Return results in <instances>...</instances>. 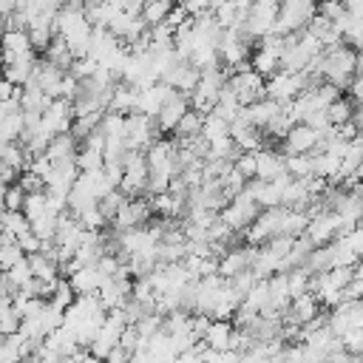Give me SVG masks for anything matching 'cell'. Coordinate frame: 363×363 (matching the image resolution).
<instances>
[{"mask_svg":"<svg viewBox=\"0 0 363 363\" xmlns=\"http://www.w3.org/2000/svg\"><path fill=\"white\" fill-rule=\"evenodd\" d=\"M20 363H43V360H40V357H37V354H28V357H23V360H20Z\"/></svg>","mask_w":363,"mask_h":363,"instance_id":"83f0119b","label":"cell"},{"mask_svg":"<svg viewBox=\"0 0 363 363\" xmlns=\"http://www.w3.org/2000/svg\"><path fill=\"white\" fill-rule=\"evenodd\" d=\"M284 167L292 179H306V176H315L312 170V153H292V156H284Z\"/></svg>","mask_w":363,"mask_h":363,"instance_id":"9a60e30c","label":"cell"},{"mask_svg":"<svg viewBox=\"0 0 363 363\" xmlns=\"http://www.w3.org/2000/svg\"><path fill=\"white\" fill-rule=\"evenodd\" d=\"M17 184L23 187V193H43L45 190V179L37 176V173H31V170H23L17 176Z\"/></svg>","mask_w":363,"mask_h":363,"instance_id":"7402d4cb","label":"cell"},{"mask_svg":"<svg viewBox=\"0 0 363 363\" xmlns=\"http://www.w3.org/2000/svg\"><path fill=\"white\" fill-rule=\"evenodd\" d=\"M17 247L26 252V255H31V252H40V247H43V241L28 230V233H23L20 238H17Z\"/></svg>","mask_w":363,"mask_h":363,"instance_id":"cb8c5ba5","label":"cell"},{"mask_svg":"<svg viewBox=\"0 0 363 363\" xmlns=\"http://www.w3.org/2000/svg\"><path fill=\"white\" fill-rule=\"evenodd\" d=\"M45 210H51V207H48V196H45V190H43V193H26V201H23V216H26L28 221L40 218Z\"/></svg>","mask_w":363,"mask_h":363,"instance_id":"e0dca14e","label":"cell"},{"mask_svg":"<svg viewBox=\"0 0 363 363\" xmlns=\"http://www.w3.org/2000/svg\"><path fill=\"white\" fill-rule=\"evenodd\" d=\"M227 133H230V122H227V119H221L218 113H204L201 136H204L207 142H213V139H218V136H227Z\"/></svg>","mask_w":363,"mask_h":363,"instance_id":"2e32d148","label":"cell"},{"mask_svg":"<svg viewBox=\"0 0 363 363\" xmlns=\"http://www.w3.org/2000/svg\"><path fill=\"white\" fill-rule=\"evenodd\" d=\"M26 258V252L17 247V241H11V244H0V272H6L9 267H14L17 261H23Z\"/></svg>","mask_w":363,"mask_h":363,"instance_id":"ffe728a7","label":"cell"},{"mask_svg":"<svg viewBox=\"0 0 363 363\" xmlns=\"http://www.w3.org/2000/svg\"><path fill=\"white\" fill-rule=\"evenodd\" d=\"M173 6H176V0H145L142 9H139V14H142V20L147 26H156V23H164L167 20V14L173 11Z\"/></svg>","mask_w":363,"mask_h":363,"instance_id":"8fae6325","label":"cell"},{"mask_svg":"<svg viewBox=\"0 0 363 363\" xmlns=\"http://www.w3.org/2000/svg\"><path fill=\"white\" fill-rule=\"evenodd\" d=\"M318 142H320V133H318L315 128H309L306 122H295V125L286 130V136L281 139L284 156H292V153H312V150L318 147Z\"/></svg>","mask_w":363,"mask_h":363,"instance_id":"3957f363","label":"cell"},{"mask_svg":"<svg viewBox=\"0 0 363 363\" xmlns=\"http://www.w3.org/2000/svg\"><path fill=\"white\" fill-rule=\"evenodd\" d=\"M128 360H130V352H125V349L116 343V346L105 354V360H102V363H128Z\"/></svg>","mask_w":363,"mask_h":363,"instance_id":"d4e9b609","label":"cell"},{"mask_svg":"<svg viewBox=\"0 0 363 363\" xmlns=\"http://www.w3.org/2000/svg\"><path fill=\"white\" fill-rule=\"evenodd\" d=\"M250 68L252 71H258L264 79L267 77H272L275 71H278V57L272 54V51H267V48H252V54H250Z\"/></svg>","mask_w":363,"mask_h":363,"instance_id":"4fadbf2b","label":"cell"},{"mask_svg":"<svg viewBox=\"0 0 363 363\" xmlns=\"http://www.w3.org/2000/svg\"><path fill=\"white\" fill-rule=\"evenodd\" d=\"M352 278H357V281H363V255L357 258V264L352 267Z\"/></svg>","mask_w":363,"mask_h":363,"instance_id":"4316f807","label":"cell"},{"mask_svg":"<svg viewBox=\"0 0 363 363\" xmlns=\"http://www.w3.org/2000/svg\"><path fill=\"white\" fill-rule=\"evenodd\" d=\"M6 278L11 281L14 292H17L20 286H26V284L31 281V267H28V258H23V261H17L14 267H9V269H6Z\"/></svg>","mask_w":363,"mask_h":363,"instance_id":"d6986e66","label":"cell"},{"mask_svg":"<svg viewBox=\"0 0 363 363\" xmlns=\"http://www.w3.org/2000/svg\"><path fill=\"white\" fill-rule=\"evenodd\" d=\"M26 258H28V267H31V275H34V278H45V281L60 278V264H57L51 255H45L43 250H40V252H31V255H26Z\"/></svg>","mask_w":363,"mask_h":363,"instance_id":"30bf717a","label":"cell"},{"mask_svg":"<svg viewBox=\"0 0 363 363\" xmlns=\"http://www.w3.org/2000/svg\"><path fill=\"white\" fill-rule=\"evenodd\" d=\"M23 201H26L23 187H20L17 182H11V184L6 187V193H3V207H6V210H23Z\"/></svg>","mask_w":363,"mask_h":363,"instance_id":"603a6c76","label":"cell"},{"mask_svg":"<svg viewBox=\"0 0 363 363\" xmlns=\"http://www.w3.org/2000/svg\"><path fill=\"white\" fill-rule=\"evenodd\" d=\"M354 68H357V51L354 48H349L343 43L323 48V68H320V74H323L326 82H332L340 91H346L352 85V79H354Z\"/></svg>","mask_w":363,"mask_h":363,"instance_id":"6da1fadb","label":"cell"},{"mask_svg":"<svg viewBox=\"0 0 363 363\" xmlns=\"http://www.w3.org/2000/svg\"><path fill=\"white\" fill-rule=\"evenodd\" d=\"M255 252H258V247H255V244L230 247V250L218 258V275H221V278H233V275H238V272L250 269V267H252V261H255Z\"/></svg>","mask_w":363,"mask_h":363,"instance_id":"5b68a950","label":"cell"},{"mask_svg":"<svg viewBox=\"0 0 363 363\" xmlns=\"http://www.w3.org/2000/svg\"><path fill=\"white\" fill-rule=\"evenodd\" d=\"M281 173H286V167H284V153L269 150V147H264V150L255 153V179L272 182V179L281 176Z\"/></svg>","mask_w":363,"mask_h":363,"instance_id":"8992f818","label":"cell"},{"mask_svg":"<svg viewBox=\"0 0 363 363\" xmlns=\"http://www.w3.org/2000/svg\"><path fill=\"white\" fill-rule=\"evenodd\" d=\"M343 6H346V11L352 17H360L363 20V0H343Z\"/></svg>","mask_w":363,"mask_h":363,"instance_id":"484cf974","label":"cell"},{"mask_svg":"<svg viewBox=\"0 0 363 363\" xmlns=\"http://www.w3.org/2000/svg\"><path fill=\"white\" fill-rule=\"evenodd\" d=\"M190 108V96L187 94H182V91H173L164 102H162V108L156 111V125H159V130L162 133H173V128L179 125V119L184 116V111Z\"/></svg>","mask_w":363,"mask_h":363,"instance_id":"277c9868","label":"cell"},{"mask_svg":"<svg viewBox=\"0 0 363 363\" xmlns=\"http://www.w3.org/2000/svg\"><path fill=\"white\" fill-rule=\"evenodd\" d=\"M352 111H354V102H352L349 96H340V99H335V102L326 108V116H329L332 125H343V122L352 119Z\"/></svg>","mask_w":363,"mask_h":363,"instance_id":"ac0fdd59","label":"cell"},{"mask_svg":"<svg viewBox=\"0 0 363 363\" xmlns=\"http://www.w3.org/2000/svg\"><path fill=\"white\" fill-rule=\"evenodd\" d=\"M77 139H74V133L71 130H65V133H54L51 139H48V145H45V159L48 162H57V159H71V156H77Z\"/></svg>","mask_w":363,"mask_h":363,"instance_id":"ba28073f","label":"cell"},{"mask_svg":"<svg viewBox=\"0 0 363 363\" xmlns=\"http://www.w3.org/2000/svg\"><path fill=\"white\" fill-rule=\"evenodd\" d=\"M315 11H318V0H281L272 31H278V34L301 31L315 17Z\"/></svg>","mask_w":363,"mask_h":363,"instance_id":"7a4b0ae2","label":"cell"},{"mask_svg":"<svg viewBox=\"0 0 363 363\" xmlns=\"http://www.w3.org/2000/svg\"><path fill=\"white\" fill-rule=\"evenodd\" d=\"M230 335H233V323L227 318H213L207 332H204V343L210 349L221 352V349H230Z\"/></svg>","mask_w":363,"mask_h":363,"instance_id":"9c48e42d","label":"cell"},{"mask_svg":"<svg viewBox=\"0 0 363 363\" xmlns=\"http://www.w3.org/2000/svg\"><path fill=\"white\" fill-rule=\"evenodd\" d=\"M233 167H235L247 182H250V179H255V153H252V150H241V153H238V159L233 162Z\"/></svg>","mask_w":363,"mask_h":363,"instance_id":"44dd1931","label":"cell"},{"mask_svg":"<svg viewBox=\"0 0 363 363\" xmlns=\"http://www.w3.org/2000/svg\"><path fill=\"white\" fill-rule=\"evenodd\" d=\"M68 284L74 286L77 295H91V292L99 289L102 272L96 269V264H88V267H79L77 272H71V275H68Z\"/></svg>","mask_w":363,"mask_h":363,"instance_id":"52a82bcc","label":"cell"},{"mask_svg":"<svg viewBox=\"0 0 363 363\" xmlns=\"http://www.w3.org/2000/svg\"><path fill=\"white\" fill-rule=\"evenodd\" d=\"M201 125H204V113H199V111L187 108V111H184V116L179 119V125L173 128V133H176V139H193V136H199V133H201Z\"/></svg>","mask_w":363,"mask_h":363,"instance_id":"7c38bea8","label":"cell"},{"mask_svg":"<svg viewBox=\"0 0 363 363\" xmlns=\"http://www.w3.org/2000/svg\"><path fill=\"white\" fill-rule=\"evenodd\" d=\"M0 230L9 233V235H14V238H20L23 233L31 230V221L23 216V210H3V216H0Z\"/></svg>","mask_w":363,"mask_h":363,"instance_id":"5bb4252c","label":"cell"}]
</instances>
